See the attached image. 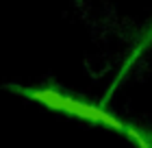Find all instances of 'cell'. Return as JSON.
Here are the masks:
<instances>
[{"mask_svg":"<svg viewBox=\"0 0 152 148\" xmlns=\"http://www.w3.org/2000/svg\"><path fill=\"white\" fill-rule=\"evenodd\" d=\"M31 100H35L44 107L52 109V111H61V113L70 116V118H78V120H85V122H91V124H102L111 131H120L124 133L126 131V122L120 120L115 113L107 111L104 107H98L94 102H87V100H80L76 96L70 94H63L59 89H52V87H37V89H28L26 91Z\"/></svg>","mask_w":152,"mask_h":148,"instance_id":"obj_1","label":"cell"},{"mask_svg":"<svg viewBox=\"0 0 152 148\" xmlns=\"http://www.w3.org/2000/svg\"><path fill=\"white\" fill-rule=\"evenodd\" d=\"M124 135H128L130 139H135V142L139 144L141 148H150V146H152V144H150V139H146V137H143V133H141V131H137L135 126H130V124L126 126V131H124Z\"/></svg>","mask_w":152,"mask_h":148,"instance_id":"obj_2","label":"cell"}]
</instances>
